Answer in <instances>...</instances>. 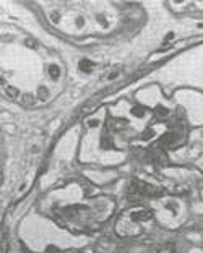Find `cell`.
I'll return each instance as SVG.
<instances>
[{
    "label": "cell",
    "instance_id": "6da1fadb",
    "mask_svg": "<svg viewBox=\"0 0 203 253\" xmlns=\"http://www.w3.org/2000/svg\"><path fill=\"white\" fill-rule=\"evenodd\" d=\"M175 138H177L175 133H167V135H164V136L161 138V144H171V143L175 141Z\"/></svg>",
    "mask_w": 203,
    "mask_h": 253
},
{
    "label": "cell",
    "instance_id": "7a4b0ae2",
    "mask_svg": "<svg viewBox=\"0 0 203 253\" xmlns=\"http://www.w3.org/2000/svg\"><path fill=\"white\" fill-rule=\"evenodd\" d=\"M80 68H81V70H85L86 73H91L93 63H91V62H88V60H81V62H80Z\"/></svg>",
    "mask_w": 203,
    "mask_h": 253
},
{
    "label": "cell",
    "instance_id": "3957f363",
    "mask_svg": "<svg viewBox=\"0 0 203 253\" xmlns=\"http://www.w3.org/2000/svg\"><path fill=\"white\" fill-rule=\"evenodd\" d=\"M49 75H50V78H54V79L60 75V70H58L57 65H50V67H49Z\"/></svg>",
    "mask_w": 203,
    "mask_h": 253
},
{
    "label": "cell",
    "instance_id": "8992f818",
    "mask_svg": "<svg viewBox=\"0 0 203 253\" xmlns=\"http://www.w3.org/2000/svg\"><path fill=\"white\" fill-rule=\"evenodd\" d=\"M133 219L135 221H146V219H150V214L148 213H138V214L133 216Z\"/></svg>",
    "mask_w": 203,
    "mask_h": 253
},
{
    "label": "cell",
    "instance_id": "52a82bcc",
    "mask_svg": "<svg viewBox=\"0 0 203 253\" xmlns=\"http://www.w3.org/2000/svg\"><path fill=\"white\" fill-rule=\"evenodd\" d=\"M37 96H39L41 99H46L47 96H49V91H47V89L44 88V86H41V88L37 89Z\"/></svg>",
    "mask_w": 203,
    "mask_h": 253
},
{
    "label": "cell",
    "instance_id": "5b68a950",
    "mask_svg": "<svg viewBox=\"0 0 203 253\" xmlns=\"http://www.w3.org/2000/svg\"><path fill=\"white\" fill-rule=\"evenodd\" d=\"M21 102H23V104H26V106H31V104H34V98H33L31 94H23Z\"/></svg>",
    "mask_w": 203,
    "mask_h": 253
},
{
    "label": "cell",
    "instance_id": "277c9868",
    "mask_svg": "<svg viewBox=\"0 0 203 253\" xmlns=\"http://www.w3.org/2000/svg\"><path fill=\"white\" fill-rule=\"evenodd\" d=\"M7 94H8L10 98H18L20 91L16 88H13V86H7Z\"/></svg>",
    "mask_w": 203,
    "mask_h": 253
},
{
    "label": "cell",
    "instance_id": "9c48e42d",
    "mask_svg": "<svg viewBox=\"0 0 203 253\" xmlns=\"http://www.w3.org/2000/svg\"><path fill=\"white\" fill-rule=\"evenodd\" d=\"M156 114L159 117H166L169 112H167V109H164V107H158V109H156Z\"/></svg>",
    "mask_w": 203,
    "mask_h": 253
},
{
    "label": "cell",
    "instance_id": "ba28073f",
    "mask_svg": "<svg viewBox=\"0 0 203 253\" xmlns=\"http://www.w3.org/2000/svg\"><path fill=\"white\" fill-rule=\"evenodd\" d=\"M132 112H133V115H138V117H143L145 115V109H143V107H133L132 109Z\"/></svg>",
    "mask_w": 203,
    "mask_h": 253
}]
</instances>
